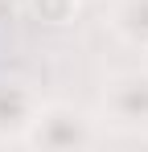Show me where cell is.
Masks as SVG:
<instances>
[{"mask_svg":"<svg viewBox=\"0 0 148 152\" xmlns=\"http://www.w3.org/2000/svg\"><path fill=\"white\" fill-rule=\"evenodd\" d=\"M103 127L148 136V66L119 70L103 82Z\"/></svg>","mask_w":148,"mask_h":152,"instance_id":"7a4b0ae2","label":"cell"},{"mask_svg":"<svg viewBox=\"0 0 148 152\" xmlns=\"http://www.w3.org/2000/svg\"><path fill=\"white\" fill-rule=\"evenodd\" d=\"M41 95L21 82V78H0V136H8L12 144H21L25 127L33 124V115H37V107H41Z\"/></svg>","mask_w":148,"mask_h":152,"instance_id":"3957f363","label":"cell"},{"mask_svg":"<svg viewBox=\"0 0 148 152\" xmlns=\"http://www.w3.org/2000/svg\"><path fill=\"white\" fill-rule=\"evenodd\" d=\"M111 33L119 37L127 50L148 58V0H115L111 8Z\"/></svg>","mask_w":148,"mask_h":152,"instance_id":"277c9868","label":"cell"},{"mask_svg":"<svg viewBox=\"0 0 148 152\" xmlns=\"http://www.w3.org/2000/svg\"><path fill=\"white\" fill-rule=\"evenodd\" d=\"M103 140V119L86 115L74 103H41L25 127V148H95Z\"/></svg>","mask_w":148,"mask_h":152,"instance_id":"6da1fadb","label":"cell"},{"mask_svg":"<svg viewBox=\"0 0 148 152\" xmlns=\"http://www.w3.org/2000/svg\"><path fill=\"white\" fill-rule=\"evenodd\" d=\"M29 8L41 25H70L82 8V0H29Z\"/></svg>","mask_w":148,"mask_h":152,"instance_id":"5b68a950","label":"cell"},{"mask_svg":"<svg viewBox=\"0 0 148 152\" xmlns=\"http://www.w3.org/2000/svg\"><path fill=\"white\" fill-rule=\"evenodd\" d=\"M8 144H12V140H8V136H0V148H8Z\"/></svg>","mask_w":148,"mask_h":152,"instance_id":"8992f818","label":"cell"}]
</instances>
